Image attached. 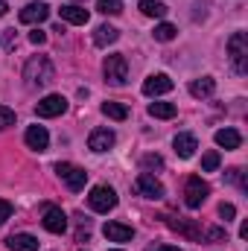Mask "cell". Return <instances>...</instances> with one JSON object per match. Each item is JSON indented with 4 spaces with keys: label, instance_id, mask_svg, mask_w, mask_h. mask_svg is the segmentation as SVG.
I'll use <instances>...</instances> for the list:
<instances>
[{
    "label": "cell",
    "instance_id": "6da1fadb",
    "mask_svg": "<svg viewBox=\"0 0 248 251\" xmlns=\"http://www.w3.org/2000/svg\"><path fill=\"white\" fill-rule=\"evenodd\" d=\"M24 79L29 88H44L56 79V67L47 56H32L29 62L24 64Z\"/></svg>",
    "mask_w": 248,
    "mask_h": 251
},
{
    "label": "cell",
    "instance_id": "7a4b0ae2",
    "mask_svg": "<svg viewBox=\"0 0 248 251\" xmlns=\"http://www.w3.org/2000/svg\"><path fill=\"white\" fill-rule=\"evenodd\" d=\"M228 56L237 73H246L248 70V35L246 32H234L231 41H228Z\"/></svg>",
    "mask_w": 248,
    "mask_h": 251
},
{
    "label": "cell",
    "instance_id": "3957f363",
    "mask_svg": "<svg viewBox=\"0 0 248 251\" xmlns=\"http://www.w3.org/2000/svg\"><path fill=\"white\" fill-rule=\"evenodd\" d=\"M102 73H105V79L111 85H125L128 82V62H125V56H120V53L108 56L105 64H102Z\"/></svg>",
    "mask_w": 248,
    "mask_h": 251
},
{
    "label": "cell",
    "instance_id": "277c9868",
    "mask_svg": "<svg viewBox=\"0 0 248 251\" xmlns=\"http://www.w3.org/2000/svg\"><path fill=\"white\" fill-rule=\"evenodd\" d=\"M88 204H91V210H97V213H108V210L117 207V193L111 187H105V184H99V187L91 190Z\"/></svg>",
    "mask_w": 248,
    "mask_h": 251
},
{
    "label": "cell",
    "instance_id": "5b68a950",
    "mask_svg": "<svg viewBox=\"0 0 248 251\" xmlns=\"http://www.w3.org/2000/svg\"><path fill=\"white\" fill-rule=\"evenodd\" d=\"M56 173H59V178H62L73 193H79V190L85 187V181H88V173H85L82 167H73V164H64V161L56 164Z\"/></svg>",
    "mask_w": 248,
    "mask_h": 251
},
{
    "label": "cell",
    "instance_id": "8992f818",
    "mask_svg": "<svg viewBox=\"0 0 248 251\" xmlns=\"http://www.w3.org/2000/svg\"><path fill=\"white\" fill-rule=\"evenodd\" d=\"M207 193H210V187H207L198 176H190L187 184H184V204L187 207H201L204 199H207Z\"/></svg>",
    "mask_w": 248,
    "mask_h": 251
},
{
    "label": "cell",
    "instance_id": "52a82bcc",
    "mask_svg": "<svg viewBox=\"0 0 248 251\" xmlns=\"http://www.w3.org/2000/svg\"><path fill=\"white\" fill-rule=\"evenodd\" d=\"M67 111V100H64L62 94H50V97H44L38 105H35V114L38 117H59Z\"/></svg>",
    "mask_w": 248,
    "mask_h": 251
},
{
    "label": "cell",
    "instance_id": "ba28073f",
    "mask_svg": "<svg viewBox=\"0 0 248 251\" xmlns=\"http://www.w3.org/2000/svg\"><path fill=\"white\" fill-rule=\"evenodd\" d=\"M134 190H137L140 196H146V199H161V196H164V184H161L152 173H140L137 181H134Z\"/></svg>",
    "mask_w": 248,
    "mask_h": 251
},
{
    "label": "cell",
    "instance_id": "9c48e42d",
    "mask_svg": "<svg viewBox=\"0 0 248 251\" xmlns=\"http://www.w3.org/2000/svg\"><path fill=\"white\" fill-rule=\"evenodd\" d=\"M41 225H44L50 234H64V228H67V216H64L62 207L47 204V207H44V219H41Z\"/></svg>",
    "mask_w": 248,
    "mask_h": 251
},
{
    "label": "cell",
    "instance_id": "30bf717a",
    "mask_svg": "<svg viewBox=\"0 0 248 251\" xmlns=\"http://www.w3.org/2000/svg\"><path fill=\"white\" fill-rule=\"evenodd\" d=\"M170 91H173V79L167 73H152L143 82V94L146 97H161V94H170Z\"/></svg>",
    "mask_w": 248,
    "mask_h": 251
},
{
    "label": "cell",
    "instance_id": "8fae6325",
    "mask_svg": "<svg viewBox=\"0 0 248 251\" xmlns=\"http://www.w3.org/2000/svg\"><path fill=\"white\" fill-rule=\"evenodd\" d=\"M18 18H21V24H44L50 18V6L47 3H26Z\"/></svg>",
    "mask_w": 248,
    "mask_h": 251
},
{
    "label": "cell",
    "instance_id": "7c38bea8",
    "mask_svg": "<svg viewBox=\"0 0 248 251\" xmlns=\"http://www.w3.org/2000/svg\"><path fill=\"white\" fill-rule=\"evenodd\" d=\"M114 131L111 128H94L91 131V137H88V149L91 152H108L111 146H114Z\"/></svg>",
    "mask_w": 248,
    "mask_h": 251
},
{
    "label": "cell",
    "instance_id": "4fadbf2b",
    "mask_svg": "<svg viewBox=\"0 0 248 251\" xmlns=\"http://www.w3.org/2000/svg\"><path fill=\"white\" fill-rule=\"evenodd\" d=\"M24 140H26V146L35 149V152H44V149L50 146V134H47L44 126H29L26 134H24Z\"/></svg>",
    "mask_w": 248,
    "mask_h": 251
},
{
    "label": "cell",
    "instance_id": "5bb4252c",
    "mask_svg": "<svg viewBox=\"0 0 248 251\" xmlns=\"http://www.w3.org/2000/svg\"><path fill=\"white\" fill-rule=\"evenodd\" d=\"M173 146H175V152H178V158H193L196 155V149H198V140L193 137V134H175V140H173Z\"/></svg>",
    "mask_w": 248,
    "mask_h": 251
},
{
    "label": "cell",
    "instance_id": "9a60e30c",
    "mask_svg": "<svg viewBox=\"0 0 248 251\" xmlns=\"http://www.w3.org/2000/svg\"><path fill=\"white\" fill-rule=\"evenodd\" d=\"M9 251H38V240L32 234H12L6 240Z\"/></svg>",
    "mask_w": 248,
    "mask_h": 251
},
{
    "label": "cell",
    "instance_id": "2e32d148",
    "mask_svg": "<svg viewBox=\"0 0 248 251\" xmlns=\"http://www.w3.org/2000/svg\"><path fill=\"white\" fill-rule=\"evenodd\" d=\"M59 15H62V21L67 24H76V26H82V24H88V9H82V6H76V3H67L59 9Z\"/></svg>",
    "mask_w": 248,
    "mask_h": 251
},
{
    "label": "cell",
    "instance_id": "e0dca14e",
    "mask_svg": "<svg viewBox=\"0 0 248 251\" xmlns=\"http://www.w3.org/2000/svg\"><path fill=\"white\" fill-rule=\"evenodd\" d=\"M102 231H105V237H108L111 243H128V240L134 237V231H131L128 225H123V222H108Z\"/></svg>",
    "mask_w": 248,
    "mask_h": 251
},
{
    "label": "cell",
    "instance_id": "ac0fdd59",
    "mask_svg": "<svg viewBox=\"0 0 248 251\" xmlns=\"http://www.w3.org/2000/svg\"><path fill=\"white\" fill-rule=\"evenodd\" d=\"M117 38H120V29H114L111 24H102V26L94 29V44H97V47H108V44H114Z\"/></svg>",
    "mask_w": 248,
    "mask_h": 251
},
{
    "label": "cell",
    "instance_id": "d6986e66",
    "mask_svg": "<svg viewBox=\"0 0 248 251\" xmlns=\"http://www.w3.org/2000/svg\"><path fill=\"white\" fill-rule=\"evenodd\" d=\"M216 146H222V149H240L243 137H240L237 128H219L216 131Z\"/></svg>",
    "mask_w": 248,
    "mask_h": 251
},
{
    "label": "cell",
    "instance_id": "ffe728a7",
    "mask_svg": "<svg viewBox=\"0 0 248 251\" xmlns=\"http://www.w3.org/2000/svg\"><path fill=\"white\" fill-rule=\"evenodd\" d=\"M167 225H170L173 231H178V234L190 237V240H201V231H198L193 222H187V219H167Z\"/></svg>",
    "mask_w": 248,
    "mask_h": 251
},
{
    "label": "cell",
    "instance_id": "44dd1931",
    "mask_svg": "<svg viewBox=\"0 0 248 251\" xmlns=\"http://www.w3.org/2000/svg\"><path fill=\"white\" fill-rule=\"evenodd\" d=\"M213 91H216V82H213L210 76H201V79L190 82V94H193V97H210Z\"/></svg>",
    "mask_w": 248,
    "mask_h": 251
},
{
    "label": "cell",
    "instance_id": "7402d4cb",
    "mask_svg": "<svg viewBox=\"0 0 248 251\" xmlns=\"http://www.w3.org/2000/svg\"><path fill=\"white\" fill-rule=\"evenodd\" d=\"M149 114L158 117V120H170V117L178 114V108L173 102H149Z\"/></svg>",
    "mask_w": 248,
    "mask_h": 251
},
{
    "label": "cell",
    "instance_id": "603a6c76",
    "mask_svg": "<svg viewBox=\"0 0 248 251\" xmlns=\"http://www.w3.org/2000/svg\"><path fill=\"white\" fill-rule=\"evenodd\" d=\"M140 12L146 18H164L167 15V6L161 0H140Z\"/></svg>",
    "mask_w": 248,
    "mask_h": 251
},
{
    "label": "cell",
    "instance_id": "cb8c5ba5",
    "mask_svg": "<svg viewBox=\"0 0 248 251\" xmlns=\"http://www.w3.org/2000/svg\"><path fill=\"white\" fill-rule=\"evenodd\" d=\"M102 114L111 117V120H125L128 117V108L123 102H102Z\"/></svg>",
    "mask_w": 248,
    "mask_h": 251
},
{
    "label": "cell",
    "instance_id": "d4e9b609",
    "mask_svg": "<svg viewBox=\"0 0 248 251\" xmlns=\"http://www.w3.org/2000/svg\"><path fill=\"white\" fill-rule=\"evenodd\" d=\"M175 32H178V29H175L173 24H158L152 35H155V41H173V38H175Z\"/></svg>",
    "mask_w": 248,
    "mask_h": 251
},
{
    "label": "cell",
    "instance_id": "484cf974",
    "mask_svg": "<svg viewBox=\"0 0 248 251\" xmlns=\"http://www.w3.org/2000/svg\"><path fill=\"white\" fill-rule=\"evenodd\" d=\"M97 9L102 15H120L123 12V0H97Z\"/></svg>",
    "mask_w": 248,
    "mask_h": 251
},
{
    "label": "cell",
    "instance_id": "4316f807",
    "mask_svg": "<svg viewBox=\"0 0 248 251\" xmlns=\"http://www.w3.org/2000/svg\"><path fill=\"white\" fill-rule=\"evenodd\" d=\"M140 167H143V173L164 170V158H161V155H143V158H140Z\"/></svg>",
    "mask_w": 248,
    "mask_h": 251
},
{
    "label": "cell",
    "instance_id": "83f0119b",
    "mask_svg": "<svg viewBox=\"0 0 248 251\" xmlns=\"http://www.w3.org/2000/svg\"><path fill=\"white\" fill-rule=\"evenodd\" d=\"M201 170H204V173L219 170V152H204V158H201Z\"/></svg>",
    "mask_w": 248,
    "mask_h": 251
},
{
    "label": "cell",
    "instance_id": "f1b7e54d",
    "mask_svg": "<svg viewBox=\"0 0 248 251\" xmlns=\"http://www.w3.org/2000/svg\"><path fill=\"white\" fill-rule=\"evenodd\" d=\"M9 126H15V111L6 108V105H0V131L9 128Z\"/></svg>",
    "mask_w": 248,
    "mask_h": 251
},
{
    "label": "cell",
    "instance_id": "f546056e",
    "mask_svg": "<svg viewBox=\"0 0 248 251\" xmlns=\"http://www.w3.org/2000/svg\"><path fill=\"white\" fill-rule=\"evenodd\" d=\"M219 216H222L225 222H231V219L237 216V207H234L231 201H222V204H219Z\"/></svg>",
    "mask_w": 248,
    "mask_h": 251
},
{
    "label": "cell",
    "instance_id": "4dcf8cb0",
    "mask_svg": "<svg viewBox=\"0 0 248 251\" xmlns=\"http://www.w3.org/2000/svg\"><path fill=\"white\" fill-rule=\"evenodd\" d=\"M204 237H207L210 243H222V240H225V231H222V228H210Z\"/></svg>",
    "mask_w": 248,
    "mask_h": 251
},
{
    "label": "cell",
    "instance_id": "1f68e13d",
    "mask_svg": "<svg viewBox=\"0 0 248 251\" xmlns=\"http://www.w3.org/2000/svg\"><path fill=\"white\" fill-rule=\"evenodd\" d=\"M9 216H12V204H9L6 199H0V225H3Z\"/></svg>",
    "mask_w": 248,
    "mask_h": 251
},
{
    "label": "cell",
    "instance_id": "d6a6232c",
    "mask_svg": "<svg viewBox=\"0 0 248 251\" xmlns=\"http://www.w3.org/2000/svg\"><path fill=\"white\" fill-rule=\"evenodd\" d=\"M29 41H32V44H44V41H47V32L35 29V32H29Z\"/></svg>",
    "mask_w": 248,
    "mask_h": 251
},
{
    "label": "cell",
    "instance_id": "836d02e7",
    "mask_svg": "<svg viewBox=\"0 0 248 251\" xmlns=\"http://www.w3.org/2000/svg\"><path fill=\"white\" fill-rule=\"evenodd\" d=\"M6 12H9V3H6V0H0V18H3Z\"/></svg>",
    "mask_w": 248,
    "mask_h": 251
},
{
    "label": "cell",
    "instance_id": "e575fe53",
    "mask_svg": "<svg viewBox=\"0 0 248 251\" xmlns=\"http://www.w3.org/2000/svg\"><path fill=\"white\" fill-rule=\"evenodd\" d=\"M158 251H178V249H173V246H161Z\"/></svg>",
    "mask_w": 248,
    "mask_h": 251
},
{
    "label": "cell",
    "instance_id": "d590c367",
    "mask_svg": "<svg viewBox=\"0 0 248 251\" xmlns=\"http://www.w3.org/2000/svg\"><path fill=\"white\" fill-rule=\"evenodd\" d=\"M73 3H88V0H73Z\"/></svg>",
    "mask_w": 248,
    "mask_h": 251
},
{
    "label": "cell",
    "instance_id": "8d00e7d4",
    "mask_svg": "<svg viewBox=\"0 0 248 251\" xmlns=\"http://www.w3.org/2000/svg\"><path fill=\"white\" fill-rule=\"evenodd\" d=\"M111 251H120V249H111Z\"/></svg>",
    "mask_w": 248,
    "mask_h": 251
}]
</instances>
